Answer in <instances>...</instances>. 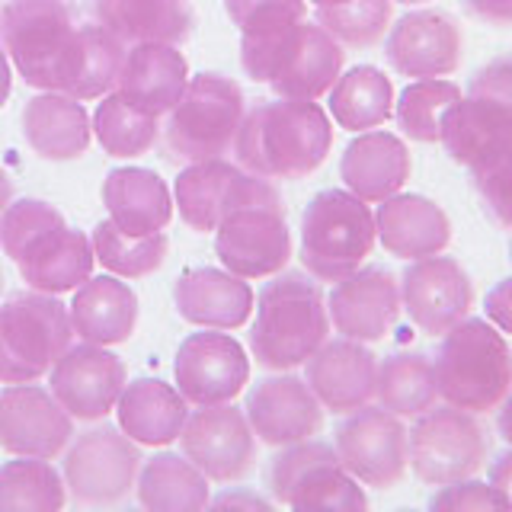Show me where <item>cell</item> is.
<instances>
[{
	"mask_svg": "<svg viewBox=\"0 0 512 512\" xmlns=\"http://www.w3.org/2000/svg\"><path fill=\"white\" fill-rule=\"evenodd\" d=\"M400 282L381 266H359L327 295L330 327L359 343H378L391 333L400 317Z\"/></svg>",
	"mask_w": 512,
	"mask_h": 512,
	"instance_id": "21",
	"label": "cell"
},
{
	"mask_svg": "<svg viewBox=\"0 0 512 512\" xmlns=\"http://www.w3.org/2000/svg\"><path fill=\"white\" fill-rule=\"evenodd\" d=\"M496 426H500V436L512 445V388H509L503 404L496 407Z\"/></svg>",
	"mask_w": 512,
	"mask_h": 512,
	"instance_id": "52",
	"label": "cell"
},
{
	"mask_svg": "<svg viewBox=\"0 0 512 512\" xmlns=\"http://www.w3.org/2000/svg\"><path fill=\"white\" fill-rule=\"evenodd\" d=\"M378 244L397 260H423L452 244V221L445 208L416 192H394L378 202L375 212Z\"/></svg>",
	"mask_w": 512,
	"mask_h": 512,
	"instance_id": "26",
	"label": "cell"
},
{
	"mask_svg": "<svg viewBox=\"0 0 512 512\" xmlns=\"http://www.w3.org/2000/svg\"><path fill=\"white\" fill-rule=\"evenodd\" d=\"M128 384L125 362L106 346L80 343L68 346L48 372V391L74 420H103L119 404V394Z\"/></svg>",
	"mask_w": 512,
	"mask_h": 512,
	"instance_id": "18",
	"label": "cell"
},
{
	"mask_svg": "<svg viewBox=\"0 0 512 512\" xmlns=\"http://www.w3.org/2000/svg\"><path fill=\"white\" fill-rule=\"evenodd\" d=\"M378 356L359 340H324L314 356L304 362V381L311 384L314 397L324 410L346 416L375 397Z\"/></svg>",
	"mask_w": 512,
	"mask_h": 512,
	"instance_id": "23",
	"label": "cell"
},
{
	"mask_svg": "<svg viewBox=\"0 0 512 512\" xmlns=\"http://www.w3.org/2000/svg\"><path fill=\"white\" fill-rule=\"evenodd\" d=\"M13 202V183H10V176H7V170L0 167V212Z\"/></svg>",
	"mask_w": 512,
	"mask_h": 512,
	"instance_id": "54",
	"label": "cell"
},
{
	"mask_svg": "<svg viewBox=\"0 0 512 512\" xmlns=\"http://www.w3.org/2000/svg\"><path fill=\"white\" fill-rule=\"evenodd\" d=\"M74 439V416L39 384H7L0 391V445L10 455L58 458Z\"/></svg>",
	"mask_w": 512,
	"mask_h": 512,
	"instance_id": "19",
	"label": "cell"
},
{
	"mask_svg": "<svg viewBox=\"0 0 512 512\" xmlns=\"http://www.w3.org/2000/svg\"><path fill=\"white\" fill-rule=\"evenodd\" d=\"M61 224L68 221H64V215L52 202L16 199L0 212V250L16 263L36 240H42L48 231L61 228Z\"/></svg>",
	"mask_w": 512,
	"mask_h": 512,
	"instance_id": "43",
	"label": "cell"
},
{
	"mask_svg": "<svg viewBox=\"0 0 512 512\" xmlns=\"http://www.w3.org/2000/svg\"><path fill=\"white\" fill-rule=\"evenodd\" d=\"M93 253L96 263H100L106 272L119 279H144L157 272L167 260V234H125L122 228H116L112 221H100L93 228Z\"/></svg>",
	"mask_w": 512,
	"mask_h": 512,
	"instance_id": "39",
	"label": "cell"
},
{
	"mask_svg": "<svg viewBox=\"0 0 512 512\" xmlns=\"http://www.w3.org/2000/svg\"><path fill=\"white\" fill-rule=\"evenodd\" d=\"M84 26L68 0H10L0 10V48L29 87L68 93Z\"/></svg>",
	"mask_w": 512,
	"mask_h": 512,
	"instance_id": "4",
	"label": "cell"
},
{
	"mask_svg": "<svg viewBox=\"0 0 512 512\" xmlns=\"http://www.w3.org/2000/svg\"><path fill=\"white\" fill-rule=\"evenodd\" d=\"M176 311L186 324L205 330H237L253 314V292L247 279L234 276L228 269L199 266L183 272L173 285Z\"/></svg>",
	"mask_w": 512,
	"mask_h": 512,
	"instance_id": "27",
	"label": "cell"
},
{
	"mask_svg": "<svg viewBox=\"0 0 512 512\" xmlns=\"http://www.w3.org/2000/svg\"><path fill=\"white\" fill-rule=\"evenodd\" d=\"M333 148L330 116L317 100H279L250 109L234 141L237 164L263 180H304Z\"/></svg>",
	"mask_w": 512,
	"mask_h": 512,
	"instance_id": "1",
	"label": "cell"
},
{
	"mask_svg": "<svg viewBox=\"0 0 512 512\" xmlns=\"http://www.w3.org/2000/svg\"><path fill=\"white\" fill-rule=\"evenodd\" d=\"M429 509L432 512H490V509H506V503L490 484H484V480L464 477L432 493Z\"/></svg>",
	"mask_w": 512,
	"mask_h": 512,
	"instance_id": "46",
	"label": "cell"
},
{
	"mask_svg": "<svg viewBox=\"0 0 512 512\" xmlns=\"http://www.w3.org/2000/svg\"><path fill=\"white\" fill-rule=\"evenodd\" d=\"M439 397L474 416L493 413L512 388V349L487 317H464L442 333L436 359Z\"/></svg>",
	"mask_w": 512,
	"mask_h": 512,
	"instance_id": "5",
	"label": "cell"
},
{
	"mask_svg": "<svg viewBox=\"0 0 512 512\" xmlns=\"http://www.w3.org/2000/svg\"><path fill=\"white\" fill-rule=\"evenodd\" d=\"M484 311H487V320L496 330L512 336V276L490 288L487 298H484Z\"/></svg>",
	"mask_w": 512,
	"mask_h": 512,
	"instance_id": "48",
	"label": "cell"
},
{
	"mask_svg": "<svg viewBox=\"0 0 512 512\" xmlns=\"http://www.w3.org/2000/svg\"><path fill=\"white\" fill-rule=\"evenodd\" d=\"M471 173H474V189L480 202H484L487 215L496 224H503V228H512V154Z\"/></svg>",
	"mask_w": 512,
	"mask_h": 512,
	"instance_id": "45",
	"label": "cell"
},
{
	"mask_svg": "<svg viewBox=\"0 0 512 512\" xmlns=\"http://www.w3.org/2000/svg\"><path fill=\"white\" fill-rule=\"evenodd\" d=\"M103 205L109 221L125 234H157L173 218V192L154 170L119 167L103 180Z\"/></svg>",
	"mask_w": 512,
	"mask_h": 512,
	"instance_id": "34",
	"label": "cell"
},
{
	"mask_svg": "<svg viewBox=\"0 0 512 512\" xmlns=\"http://www.w3.org/2000/svg\"><path fill=\"white\" fill-rule=\"evenodd\" d=\"M400 308L426 336H442L474 308V282L452 256L410 260L400 276Z\"/></svg>",
	"mask_w": 512,
	"mask_h": 512,
	"instance_id": "16",
	"label": "cell"
},
{
	"mask_svg": "<svg viewBox=\"0 0 512 512\" xmlns=\"http://www.w3.org/2000/svg\"><path fill=\"white\" fill-rule=\"evenodd\" d=\"M64 503L68 487L48 458L16 455L0 464V512H58Z\"/></svg>",
	"mask_w": 512,
	"mask_h": 512,
	"instance_id": "38",
	"label": "cell"
},
{
	"mask_svg": "<svg viewBox=\"0 0 512 512\" xmlns=\"http://www.w3.org/2000/svg\"><path fill=\"white\" fill-rule=\"evenodd\" d=\"M292 231H288L282 202L244 205L215 228V253L221 266L240 279H269L292 260Z\"/></svg>",
	"mask_w": 512,
	"mask_h": 512,
	"instance_id": "14",
	"label": "cell"
},
{
	"mask_svg": "<svg viewBox=\"0 0 512 512\" xmlns=\"http://www.w3.org/2000/svg\"><path fill=\"white\" fill-rule=\"evenodd\" d=\"M394 4H404V7H420V4H426V0H394Z\"/></svg>",
	"mask_w": 512,
	"mask_h": 512,
	"instance_id": "56",
	"label": "cell"
},
{
	"mask_svg": "<svg viewBox=\"0 0 512 512\" xmlns=\"http://www.w3.org/2000/svg\"><path fill=\"white\" fill-rule=\"evenodd\" d=\"M468 93L493 96V100H500V103L512 106V55H503V58L487 61L484 68H480V71L471 77Z\"/></svg>",
	"mask_w": 512,
	"mask_h": 512,
	"instance_id": "47",
	"label": "cell"
},
{
	"mask_svg": "<svg viewBox=\"0 0 512 512\" xmlns=\"http://www.w3.org/2000/svg\"><path fill=\"white\" fill-rule=\"evenodd\" d=\"M256 202H282L272 180L253 176L250 170L231 160H196L173 183V205L186 228L199 234H212L231 212Z\"/></svg>",
	"mask_w": 512,
	"mask_h": 512,
	"instance_id": "12",
	"label": "cell"
},
{
	"mask_svg": "<svg viewBox=\"0 0 512 512\" xmlns=\"http://www.w3.org/2000/svg\"><path fill=\"white\" fill-rule=\"evenodd\" d=\"M272 500L288 509H336L365 512L368 496L352 477L336 448L317 439L282 445L269 464Z\"/></svg>",
	"mask_w": 512,
	"mask_h": 512,
	"instance_id": "9",
	"label": "cell"
},
{
	"mask_svg": "<svg viewBox=\"0 0 512 512\" xmlns=\"http://www.w3.org/2000/svg\"><path fill=\"white\" fill-rule=\"evenodd\" d=\"M189 84V61L176 45L144 42L128 45L122 68L116 77V90L128 106L160 119L180 103Z\"/></svg>",
	"mask_w": 512,
	"mask_h": 512,
	"instance_id": "25",
	"label": "cell"
},
{
	"mask_svg": "<svg viewBox=\"0 0 512 512\" xmlns=\"http://www.w3.org/2000/svg\"><path fill=\"white\" fill-rule=\"evenodd\" d=\"M439 141L455 164L468 170L487 167L512 154V106L493 100V96H461L445 112Z\"/></svg>",
	"mask_w": 512,
	"mask_h": 512,
	"instance_id": "24",
	"label": "cell"
},
{
	"mask_svg": "<svg viewBox=\"0 0 512 512\" xmlns=\"http://www.w3.org/2000/svg\"><path fill=\"white\" fill-rule=\"evenodd\" d=\"M189 400L160 378L128 381L119 394V429L138 445L164 448L180 439L189 416Z\"/></svg>",
	"mask_w": 512,
	"mask_h": 512,
	"instance_id": "33",
	"label": "cell"
},
{
	"mask_svg": "<svg viewBox=\"0 0 512 512\" xmlns=\"http://www.w3.org/2000/svg\"><path fill=\"white\" fill-rule=\"evenodd\" d=\"M375 244V212L349 189H324L304 208L298 256L317 282H340L356 272Z\"/></svg>",
	"mask_w": 512,
	"mask_h": 512,
	"instance_id": "6",
	"label": "cell"
},
{
	"mask_svg": "<svg viewBox=\"0 0 512 512\" xmlns=\"http://www.w3.org/2000/svg\"><path fill=\"white\" fill-rule=\"evenodd\" d=\"M410 170L413 160L404 138H397L394 132H378V128L359 132V138H352L340 157L343 186L368 205L384 202L404 189Z\"/></svg>",
	"mask_w": 512,
	"mask_h": 512,
	"instance_id": "29",
	"label": "cell"
},
{
	"mask_svg": "<svg viewBox=\"0 0 512 512\" xmlns=\"http://www.w3.org/2000/svg\"><path fill=\"white\" fill-rule=\"evenodd\" d=\"M138 503L148 512H199L212 503L208 477L186 455L157 452L138 468Z\"/></svg>",
	"mask_w": 512,
	"mask_h": 512,
	"instance_id": "35",
	"label": "cell"
},
{
	"mask_svg": "<svg viewBox=\"0 0 512 512\" xmlns=\"http://www.w3.org/2000/svg\"><path fill=\"white\" fill-rule=\"evenodd\" d=\"M71 327L80 343L93 346H119L138 327V298L119 276H90L74 288L71 301Z\"/></svg>",
	"mask_w": 512,
	"mask_h": 512,
	"instance_id": "30",
	"label": "cell"
},
{
	"mask_svg": "<svg viewBox=\"0 0 512 512\" xmlns=\"http://www.w3.org/2000/svg\"><path fill=\"white\" fill-rule=\"evenodd\" d=\"M461 100V87L445 77H423L404 87V93L394 100L397 128L410 141L436 144L442 135L445 112Z\"/></svg>",
	"mask_w": 512,
	"mask_h": 512,
	"instance_id": "40",
	"label": "cell"
},
{
	"mask_svg": "<svg viewBox=\"0 0 512 512\" xmlns=\"http://www.w3.org/2000/svg\"><path fill=\"white\" fill-rule=\"evenodd\" d=\"M93 240L61 224V228L48 231L42 240H36L20 260H16V269H20L23 282L32 288V292H45V295H64L74 292L77 285H84L93 276Z\"/></svg>",
	"mask_w": 512,
	"mask_h": 512,
	"instance_id": "32",
	"label": "cell"
},
{
	"mask_svg": "<svg viewBox=\"0 0 512 512\" xmlns=\"http://www.w3.org/2000/svg\"><path fill=\"white\" fill-rule=\"evenodd\" d=\"M176 391L192 407L228 404L250 381V359L244 346L224 330L192 333L176 349L173 362Z\"/></svg>",
	"mask_w": 512,
	"mask_h": 512,
	"instance_id": "17",
	"label": "cell"
},
{
	"mask_svg": "<svg viewBox=\"0 0 512 512\" xmlns=\"http://www.w3.org/2000/svg\"><path fill=\"white\" fill-rule=\"evenodd\" d=\"M346 52L317 20L269 36H240V68L285 100H320L343 74Z\"/></svg>",
	"mask_w": 512,
	"mask_h": 512,
	"instance_id": "3",
	"label": "cell"
},
{
	"mask_svg": "<svg viewBox=\"0 0 512 512\" xmlns=\"http://www.w3.org/2000/svg\"><path fill=\"white\" fill-rule=\"evenodd\" d=\"M474 20L496 26V29H512V0H461Z\"/></svg>",
	"mask_w": 512,
	"mask_h": 512,
	"instance_id": "49",
	"label": "cell"
},
{
	"mask_svg": "<svg viewBox=\"0 0 512 512\" xmlns=\"http://www.w3.org/2000/svg\"><path fill=\"white\" fill-rule=\"evenodd\" d=\"M464 32L445 10H410L388 29L384 58L400 77H448L461 68Z\"/></svg>",
	"mask_w": 512,
	"mask_h": 512,
	"instance_id": "20",
	"label": "cell"
},
{
	"mask_svg": "<svg viewBox=\"0 0 512 512\" xmlns=\"http://www.w3.org/2000/svg\"><path fill=\"white\" fill-rule=\"evenodd\" d=\"M487 484L503 496L506 509H512V445H509V452H503L500 458L490 464Z\"/></svg>",
	"mask_w": 512,
	"mask_h": 512,
	"instance_id": "50",
	"label": "cell"
},
{
	"mask_svg": "<svg viewBox=\"0 0 512 512\" xmlns=\"http://www.w3.org/2000/svg\"><path fill=\"white\" fill-rule=\"evenodd\" d=\"M93 23L125 48L160 42L183 45L196 29V10L189 0H87Z\"/></svg>",
	"mask_w": 512,
	"mask_h": 512,
	"instance_id": "28",
	"label": "cell"
},
{
	"mask_svg": "<svg viewBox=\"0 0 512 512\" xmlns=\"http://www.w3.org/2000/svg\"><path fill=\"white\" fill-rule=\"evenodd\" d=\"M23 138L42 160H77L93 141V122L80 100L42 90L23 109Z\"/></svg>",
	"mask_w": 512,
	"mask_h": 512,
	"instance_id": "31",
	"label": "cell"
},
{
	"mask_svg": "<svg viewBox=\"0 0 512 512\" xmlns=\"http://www.w3.org/2000/svg\"><path fill=\"white\" fill-rule=\"evenodd\" d=\"M71 340V314L58 295H13L0 304V384L39 381L52 372Z\"/></svg>",
	"mask_w": 512,
	"mask_h": 512,
	"instance_id": "8",
	"label": "cell"
},
{
	"mask_svg": "<svg viewBox=\"0 0 512 512\" xmlns=\"http://www.w3.org/2000/svg\"><path fill=\"white\" fill-rule=\"evenodd\" d=\"M327 333V295L314 276L282 269L263 285L253 308L250 352L266 372H292L304 365Z\"/></svg>",
	"mask_w": 512,
	"mask_h": 512,
	"instance_id": "2",
	"label": "cell"
},
{
	"mask_svg": "<svg viewBox=\"0 0 512 512\" xmlns=\"http://www.w3.org/2000/svg\"><path fill=\"white\" fill-rule=\"evenodd\" d=\"M244 413L256 439L263 445L282 448L292 442L314 439L324 429L327 410L304 378L292 372H276L263 378L247 394Z\"/></svg>",
	"mask_w": 512,
	"mask_h": 512,
	"instance_id": "22",
	"label": "cell"
},
{
	"mask_svg": "<svg viewBox=\"0 0 512 512\" xmlns=\"http://www.w3.org/2000/svg\"><path fill=\"white\" fill-rule=\"evenodd\" d=\"M314 7H336V4H346V0H311Z\"/></svg>",
	"mask_w": 512,
	"mask_h": 512,
	"instance_id": "55",
	"label": "cell"
},
{
	"mask_svg": "<svg viewBox=\"0 0 512 512\" xmlns=\"http://www.w3.org/2000/svg\"><path fill=\"white\" fill-rule=\"evenodd\" d=\"M333 448L340 455L343 468L362 487L391 490L404 480L410 468L407 426L400 416L384 410L381 404L378 407L365 404L346 413V420L336 426Z\"/></svg>",
	"mask_w": 512,
	"mask_h": 512,
	"instance_id": "13",
	"label": "cell"
},
{
	"mask_svg": "<svg viewBox=\"0 0 512 512\" xmlns=\"http://www.w3.org/2000/svg\"><path fill=\"white\" fill-rule=\"evenodd\" d=\"M375 397L384 410H391L400 420H416L429 407H436L439 384L432 359L423 352H394L378 362Z\"/></svg>",
	"mask_w": 512,
	"mask_h": 512,
	"instance_id": "37",
	"label": "cell"
},
{
	"mask_svg": "<svg viewBox=\"0 0 512 512\" xmlns=\"http://www.w3.org/2000/svg\"><path fill=\"white\" fill-rule=\"evenodd\" d=\"M394 0H346L336 7H317V23L343 48H372L391 29Z\"/></svg>",
	"mask_w": 512,
	"mask_h": 512,
	"instance_id": "42",
	"label": "cell"
},
{
	"mask_svg": "<svg viewBox=\"0 0 512 512\" xmlns=\"http://www.w3.org/2000/svg\"><path fill=\"white\" fill-rule=\"evenodd\" d=\"M240 36H269L308 16V0H224Z\"/></svg>",
	"mask_w": 512,
	"mask_h": 512,
	"instance_id": "44",
	"label": "cell"
},
{
	"mask_svg": "<svg viewBox=\"0 0 512 512\" xmlns=\"http://www.w3.org/2000/svg\"><path fill=\"white\" fill-rule=\"evenodd\" d=\"M330 119L346 132H368L394 116V84L375 64H359L330 87Z\"/></svg>",
	"mask_w": 512,
	"mask_h": 512,
	"instance_id": "36",
	"label": "cell"
},
{
	"mask_svg": "<svg viewBox=\"0 0 512 512\" xmlns=\"http://www.w3.org/2000/svg\"><path fill=\"white\" fill-rule=\"evenodd\" d=\"M208 506H237V509H272L269 500H263L260 493H221Z\"/></svg>",
	"mask_w": 512,
	"mask_h": 512,
	"instance_id": "51",
	"label": "cell"
},
{
	"mask_svg": "<svg viewBox=\"0 0 512 512\" xmlns=\"http://www.w3.org/2000/svg\"><path fill=\"white\" fill-rule=\"evenodd\" d=\"M141 468L138 442L116 426H93L68 442L64 487L77 506H119L135 490Z\"/></svg>",
	"mask_w": 512,
	"mask_h": 512,
	"instance_id": "11",
	"label": "cell"
},
{
	"mask_svg": "<svg viewBox=\"0 0 512 512\" xmlns=\"http://www.w3.org/2000/svg\"><path fill=\"white\" fill-rule=\"evenodd\" d=\"M93 135L109 157H138L148 154L157 141V119L128 106L122 96L112 90L103 96L93 116Z\"/></svg>",
	"mask_w": 512,
	"mask_h": 512,
	"instance_id": "41",
	"label": "cell"
},
{
	"mask_svg": "<svg viewBox=\"0 0 512 512\" xmlns=\"http://www.w3.org/2000/svg\"><path fill=\"white\" fill-rule=\"evenodd\" d=\"M509 263H512V237H509Z\"/></svg>",
	"mask_w": 512,
	"mask_h": 512,
	"instance_id": "57",
	"label": "cell"
},
{
	"mask_svg": "<svg viewBox=\"0 0 512 512\" xmlns=\"http://www.w3.org/2000/svg\"><path fill=\"white\" fill-rule=\"evenodd\" d=\"M183 455L215 484L244 480L256 464V436L247 413L228 404H205L186 416L180 432Z\"/></svg>",
	"mask_w": 512,
	"mask_h": 512,
	"instance_id": "15",
	"label": "cell"
},
{
	"mask_svg": "<svg viewBox=\"0 0 512 512\" xmlns=\"http://www.w3.org/2000/svg\"><path fill=\"white\" fill-rule=\"evenodd\" d=\"M167 116L164 135L170 157L186 164L228 157L247 116L244 90L224 74H196Z\"/></svg>",
	"mask_w": 512,
	"mask_h": 512,
	"instance_id": "7",
	"label": "cell"
},
{
	"mask_svg": "<svg viewBox=\"0 0 512 512\" xmlns=\"http://www.w3.org/2000/svg\"><path fill=\"white\" fill-rule=\"evenodd\" d=\"M10 90H13V68H10L7 52L0 48V109L10 100Z\"/></svg>",
	"mask_w": 512,
	"mask_h": 512,
	"instance_id": "53",
	"label": "cell"
},
{
	"mask_svg": "<svg viewBox=\"0 0 512 512\" xmlns=\"http://www.w3.org/2000/svg\"><path fill=\"white\" fill-rule=\"evenodd\" d=\"M487 432L477 416L452 404L429 407L407 429V455L416 480L445 487L474 477L487 461Z\"/></svg>",
	"mask_w": 512,
	"mask_h": 512,
	"instance_id": "10",
	"label": "cell"
}]
</instances>
